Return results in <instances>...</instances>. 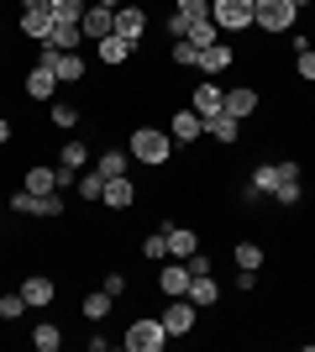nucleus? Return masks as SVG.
<instances>
[{
	"label": "nucleus",
	"mask_w": 315,
	"mask_h": 352,
	"mask_svg": "<svg viewBox=\"0 0 315 352\" xmlns=\"http://www.w3.org/2000/svg\"><path fill=\"white\" fill-rule=\"evenodd\" d=\"M126 153H132V163H142V168H168V158H174V137H168L163 126H132Z\"/></svg>",
	"instance_id": "f257e3e1"
},
{
	"label": "nucleus",
	"mask_w": 315,
	"mask_h": 352,
	"mask_svg": "<svg viewBox=\"0 0 315 352\" xmlns=\"http://www.w3.org/2000/svg\"><path fill=\"white\" fill-rule=\"evenodd\" d=\"M300 21V6L294 0H253V27L268 32V37H284Z\"/></svg>",
	"instance_id": "f03ea898"
},
{
	"label": "nucleus",
	"mask_w": 315,
	"mask_h": 352,
	"mask_svg": "<svg viewBox=\"0 0 315 352\" xmlns=\"http://www.w3.org/2000/svg\"><path fill=\"white\" fill-rule=\"evenodd\" d=\"M126 352H163L168 347V331H163V321L158 316H137L132 326H126Z\"/></svg>",
	"instance_id": "7ed1b4c3"
},
{
	"label": "nucleus",
	"mask_w": 315,
	"mask_h": 352,
	"mask_svg": "<svg viewBox=\"0 0 315 352\" xmlns=\"http://www.w3.org/2000/svg\"><path fill=\"white\" fill-rule=\"evenodd\" d=\"M210 21L221 32H247L253 27V0H210Z\"/></svg>",
	"instance_id": "20e7f679"
},
{
	"label": "nucleus",
	"mask_w": 315,
	"mask_h": 352,
	"mask_svg": "<svg viewBox=\"0 0 315 352\" xmlns=\"http://www.w3.org/2000/svg\"><path fill=\"white\" fill-rule=\"evenodd\" d=\"M158 321H163L168 337H189V331H195V300H189V294H174Z\"/></svg>",
	"instance_id": "39448f33"
},
{
	"label": "nucleus",
	"mask_w": 315,
	"mask_h": 352,
	"mask_svg": "<svg viewBox=\"0 0 315 352\" xmlns=\"http://www.w3.org/2000/svg\"><path fill=\"white\" fill-rule=\"evenodd\" d=\"M200 132H205V116H200L195 105H184V111H174V116H168V137H174L179 147L200 142Z\"/></svg>",
	"instance_id": "423d86ee"
},
{
	"label": "nucleus",
	"mask_w": 315,
	"mask_h": 352,
	"mask_svg": "<svg viewBox=\"0 0 315 352\" xmlns=\"http://www.w3.org/2000/svg\"><path fill=\"white\" fill-rule=\"evenodd\" d=\"M284 179H300V163H289V158H284V163H257V168H253V184H257L263 195H273Z\"/></svg>",
	"instance_id": "0eeeda50"
},
{
	"label": "nucleus",
	"mask_w": 315,
	"mask_h": 352,
	"mask_svg": "<svg viewBox=\"0 0 315 352\" xmlns=\"http://www.w3.org/2000/svg\"><path fill=\"white\" fill-rule=\"evenodd\" d=\"M100 206H105V210H132V206H137V184H132L126 174L105 179V190H100Z\"/></svg>",
	"instance_id": "6e6552de"
},
{
	"label": "nucleus",
	"mask_w": 315,
	"mask_h": 352,
	"mask_svg": "<svg viewBox=\"0 0 315 352\" xmlns=\"http://www.w3.org/2000/svg\"><path fill=\"white\" fill-rule=\"evenodd\" d=\"M257 105H263V95H257L253 85H231V89H226V105H221V111H226V116H237V121H247Z\"/></svg>",
	"instance_id": "1a4fd4ad"
},
{
	"label": "nucleus",
	"mask_w": 315,
	"mask_h": 352,
	"mask_svg": "<svg viewBox=\"0 0 315 352\" xmlns=\"http://www.w3.org/2000/svg\"><path fill=\"white\" fill-rule=\"evenodd\" d=\"M231 63H237V47H231V43H210V47H200V74H210V79H215V74H226Z\"/></svg>",
	"instance_id": "9d476101"
},
{
	"label": "nucleus",
	"mask_w": 315,
	"mask_h": 352,
	"mask_svg": "<svg viewBox=\"0 0 315 352\" xmlns=\"http://www.w3.org/2000/svg\"><path fill=\"white\" fill-rule=\"evenodd\" d=\"M21 300H27L32 310H47V305H53V300H58V284L47 279V274H32V279L21 284Z\"/></svg>",
	"instance_id": "9b49d317"
},
{
	"label": "nucleus",
	"mask_w": 315,
	"mask_h": 352,
	"mask_svg": "<svg viewBox=\"0 0 315 352\" xmlns=\"http://www.w3.org/2000/svg\"><path fill=\"white\" fill-rule=\"evenodd\" d=\"M189 279H195V274H189V263H184V258H174V263H163V274H158V289L174 300V294H189Z\"/></svg>",
	"instance_id": "f8f14e48"
},
{
	"label": "nucleus",
	"mask_w": 315,
	"mask_h": 352,
	"mask_svg": "<svg viewBox=\"0 0 315 352\" xmlns=\"http://www.w3.org/2000/svg\"><path fill=\"white\" fill-rule=\"evenodd\" d=\"M116 32H121V37H126V43H142V32H148V11L126 0V6H121V11H116Z\"/></svg>",
	"instance_id": "ddd939ff"
},
{
	"label": "nucleus",
	"mask_w": 315,
	"mask_h": 352,
	"mask_svg": "<svg viewBox=\"0 0 315 352\" xmlns=\"http://www.w3.org/2000/svg\"><path fill=\"white\" fill-rule=\"evenodd\" d=\"M79 27H84V37H110L116 32V11H105V6H84V16H79Z\"/></svg>",
	"instance_id": "4468645a"
},
{
	"label": "nucleus",
	"mask_w": 315,
	"mask_h": 352,
	"mask_svg": "<svg viewBox=\"0 0 315 352\" xmlns=\"http://www.w3.org/2000/svg\"><path fill=\"white\" fill-rule=\"evenodd\" d=\"M53 89H58V74L47 69V63H32V74H27V100H53Z\"/></svg>",
	"instance_id": "2eb2a0df"
},
{
	"label": "nucleus",
	"mask_w": 315,
	"mask_h": 352,
	"mask_svg": "<svg viewBox=\"0 0 315 352\" xmlns=\"http://www.w3.org/2000/svg\"><path fill=\"white\" fill-rule=\"evenodd\" d=\"M205 132L215 137V142L237 147V142H242V121H237V116H226V111H215V116H205Z\"/></svg>",
	"instance_id": "dca6fc26"
},
{
	"label": "nucleus",
	"mask_w": 315,
	"mask_h": 352,
	"mask_svg": "<svg viewBox=\"0 0 315 352\" xmlns=\"http://www.w3.org/2000/svg\"><path fill=\"white\" fill-rule=\"evenodd\" d=\"M21 190H32V195H58V168H37V163H27Z\"/></svg>",
	"instance_id": "f3484780"
},
{
	"label": "nucleus",
	"mask_w": 315,
	"mask_h": 352,
	"mask_svg": "<svg viewBox=\"0 0 315 352\" xmlns=\"http://www.w3.org/2000/svg\"><path fill=\"white\" fill-rule=\"evenodd\" d=\"M79 37H84V27H79V21H53L47 47H58V53H79Z\"/></svg>",
	"instance_id": "a211bd4d"
},
{
	"label": "nucleus",
	"mask_w": 315,
	"mask_h": 352,
	"mask_svg": "<svg viewBox=\"0 0 315 352\" xmlns=\"http://www.w3.org/2000/svg\"><path fill=\"white\" fill-rule=\"evenodd\" d=\"M189 300H195V310H210L221 300V284L210 279V274H195V279H189Z\"/></svg>",
	"instance_id": "6ab92c4d"
},
{
	"label": "nucleus",
	"mask_w": 315,
	"mask_h": 352,
	"mask_svg": "<svg viewBox=\"0 0 315 352\" xmlns=\"http://www.w3.org/2000/svg\"><path fill=\"white\" fill-rule=\"evenodd\" d=\"M163 232H168V258H189L200 248V232H189V226H163Z\"/></svg>",
	"instance_id": "aec40b11"
},
{
	"label": "nucleus",
	"mask_w": 315,
	"mask_h": 352,
	"mask_svg": "<svg viewBox=\"0 0 315 352\" xmlns=\"http://www.w3.org/2000/svg\"><path fill=\"white\" fill-rule=\"evenodd\" d=\"M132 47H137V43H126L121 32H110V37H100V63H110V69H116V63L132 58Z\"/></svg>",
	"instance_id": "412c9836"
},
{
	"label": "nucleus",
	"mask_w": 315,
	"mask_h": 352,
	"mask_svg": "<svg viewBox=\"0 0 315 352\" xmlns=\"http://www.w3.org/2000/svg\"><path fill=\"white\" fill-rule=\"evenodd\" d=\"M200 111V116H215V111H221L226 105V89L221 85H195V100H189Z\"/></svg>",
	"instance_id": "4be33fe9"
},
{
	"label": "nucleus",
	"mask_w": 315,
	"mask_h": 352,
	"mask_svg": "<svg viewBox=\"0 0 315 352\" xmlns=\"http://www.w3.org/2000/svg\"><path fill=\"white\" fill-rule=\"evenodd\" d=\"M95 168H100L105 179H116V174H126V168H132V153H126V147H105L100 158H95Z\"/></svg>",
	"instance_id": "5701e85b"
},
{
	"label": "nucleus",
	"mask_w": 315,
	"mask_h": 352,
	"mask_svg": "<svg viewBox=\"0 0 315 352\" xmlns=\"http://www.w3.org/2000/svg\"><path fill=\"white\" fill-rule=\"evenodd\" d=\"M84 163H90V147L79 142V137H69V142L58 147V168H74V174H84Z\"/></svg>",
	"instance_id": "b1692460"
},
{
	"label": "nucleus",
	"mask_w": 315,
	"mask_h": 352,
	"mask_svg": "<svg viewBox=\"0 0 315 352\" xmlns=\"http://www.w3.org/2000/svg\"><path fill=\"white\" fill-rule=\"evenodd\" d=\"M32 347H37V352H58V347H63V331H58L53 321L32 326Z\"/></svg>",
	"instance_id": "393cba45"
},
{
	"label": "nucleus",
	"mask_w": 315,
	"mask_h": 352,
	"mask_svg": "<svg viewBox=\"0 0 315 352\" xmlns=\"http://www.w3.org/2000/svg\"><path fill=\"white\" fill-rule=\"evenodd\" d=\"M110 305H116V294H105V289L84 294V321H105V316H110Z\"/></svg>",
	"instance_id": "a878e982"
},
{
	"label": "nucleus",
	"mask_w": 315,
	"mask_h": 352,
	"mask_svg": "<svg viewBox=\"0 0 315 352\" xmlns=\"http://www.w3.org/2000/svg\"><path fill=\"white\" fill-rule=\"evenodd\" d=\"M189 43H200V47H210V43H221V27L210 21V16H195L189 21Z\"/></svg>",
	"instance_id": "bb28decb"
},
{
	"label": "nucleus",
	"mask_w": 315,
	"mask_h": 352,
	"mask_svg": "<svg viewBox=\"0 0 315 352\" xmlns=\"http://www.w3.org/2000/svg\"><path fill=\"white\" fill-rule=\"evenodd\" d=\"M142 258H148V263H163V258H168V232H163V226L142 236Z\"/></svg>",
	"instance_id": "cd10ccee"
},
{
	"label": "nucleus",
	"mask_w": 315,
	"mask_h": 352,
	"mask_svg": "<svg viewBox=\"0 0 315 352\" xmlns=\"http://www.w3.org/2000/svg\"><path fill=\"white\" fill-rule=\"evenodd\" d=\"M74 190H79V200H90V206H95V200H100V190H105V174H100V168H84Z\"/></svg>",
	"instance_id": "c85d7f7f"
},
{
	"label": "nucleus",
	"mask_w": 315,
	"mask_h": 352,
	"mask_svg": "<svg viewBox=\"0 0 315 352\" xmlns=\"http://www.w3.org/2000/svg\"><path fill=\"white\" fill-rule=\"evenodd\" d=\"M168 58L179 63V69H200V43H189V37H179V43L168 47Z\"/></svg>",
	"instance_id": "c756f323"
},
{
	"label": "nucleus",
	"mask_w": 315,
	"mask_h": 352,
	"mask_svg": "<svg viewBox=\"0 0 315 352\" xmlns=\"http://www.w3.org/2000/svg\"><path fill=\"white\" fill-rule=\"evenodd\" d=\"M11 210H16V216H43V195L16 190V195H11Z\"/></svg>",
	"instance_id": "7c9ffc66"
},
{
	"label": "nucleus",
	"mask_w": 315,
	"mask_h": 352,
	"mask_svg": "<svg viewBox=\"0 0 315 352\" xmlns=\"http://www.w3.org/2000/svg\"><path fill=\"white\" fill-rule=\"evenodd\" d=\"M231 258H237V268H263V248H257V242H237Z\"/></svg>",
	"instance_id": "2f4dec72"
},
{
	"label": "nucleus",
	"mask_w": 315,
	"mask_h": 352,
	"mask_svg": "<svg viewBox=\"0 0 315 352\" xmlns=\"http://www.w3.org/2000/svg\"><path fill=\"white\" fill-rule=\"evenodd\" d=\"M53 126H63V132H74V126H79V105L58 100V105H53Z\"/></svg>",
	"instance_id": "473e14b6"
},
{
	"label": "nucleus",
	"mask_w": 315,
	"mask_h": 352,
	"mask_svg": "<svg viewBox=\"0 0 315 352\" xmlns=\"http://www.w3.org/2000/svg\"><path fill=\"white\" fill-rule=\"evenodd\" d=\"M84 16V0H53V21H79Z\"/></svg>",
	"instance_id": "72a5a7b5"
},
{
	"label": "nucleus",
	"mask_w": 315,
	"mask_h": 352,
	"mask_svg": "<svg viewBox=\"0 0 315 352\" xmlns=\"http://www.w3.org/2000/svg\"><path fill=\"white\" fill-rule=\"evenodd\" d=\"M21 310H27V300H21V289H16V294H0V321H16Z\"/></svg>",
	"instance_id": "f704fd0d"
},
{
	"label": "nucleus",
	"mask_w": 315,
	"mask_h": 352,
	"mask_svg": "<svg viewBox=\"0 0 315 352\" xmlns=\"http://www.w3.org/2000/svg\"><path fill=\"white\" fill-rule=\"evenodd\" d=\"M294 74H300L305 85H315V47H305V53H294Z\"/></svg>",
	"instance_id": "c9c22d12"
},
{
	"label": "nucleus",
	"mask_w": 315,
	"mask_h": 352,
	"mask_svg": "<svg viewBox=\"0 0 315 352\" xmlns=\"http://www.w3.org/2000/svg\"><path fill=\"white\" fill-rule=\"evenodd\" d=\"M163 32L179 43V37H189V16H179V11H168V21H163Z\"/></svg>",
	"instance_id": "e433bc0d"
},
{
	"label": "nucleus",
	"mask_w": 315,
	"mask_h": 352,
	"mask_svg": "<svg viewBox=\"0 0 315 352\" xmlns=\"http://www.w3.org/2000/svg\"><path fill=\"white\" fill-rule=\"evenodd\" d=\"M174 11H179V16H189V21H195V16H210V0H179Z\"/></svg>",
	"instance_id": "4c0bfd02"
},
{
	"label": "nucleus",
	"mask_w": 315,
	"mask_h": 352,
	"mask_svg": "<svg viewBox=\"0 0 315 352\" xmlns=\"http://www.w3.org/2000/svg\"><path fill=\"white\" fill-rule=\"evenodd\" d=\"M100 289H105V294H116V300H121V294H126V274H116V268H110V274H105V284H100Z\"/></svg>",
	"instance_id": "58836bf2"
},
{
	"label": "nucleus",
	"mask_w": 315,
	"mask_h": 352,
	"mask_svg": "<svg viewBox=\"0 0 315 352\" xmlns=\"http://www.w3.org/2000/svg\"><path fill=\"white\" fill-rule=\"evenodd\" d=\"M237 289H242V294L257 289V268H237Z\"/></svg>",
	"instance_id": "ea45409f"
},
{
	"label": "nucleus",
	"mask_w": 315,
	"mask_h": 352,
	"mask_svg": "<svg viewBox=\"0 0 315 352\" xmlns=\"http://www.w3.org/2000/svg\"><path fill=\"white\" fill-rule=\"evenodd\" d=\"M63 216V195H43V221Z\"/></svg>",
	"instance_id": "a19ab883"
},
{
	"label": "nucleus",
	"mask_w": 315,
	"mask_h": 352,
	"mask_svg": "<svg viewBox=\"0 0 315 352\" xmlns=\"http://www.w3.org/2000/svg\"><path fill=\"white\" fill-rule=\"evenodd\" d=\"M5 142H11V121L0 116V147H5Z\"/></svg>",
	"instance_id": "79ce46f5"
},
{
	"label": "nucleus",
	"mask_w": 315,
	"mask_h": 352,
	"mask_svg": "<svg viewBox=\"0 0 315 352\" xmlns=\"http://www.w3.org/2000/svg\"><path fill=\"white\" fill-rule=\"evenodd\" d=\"M95 6H105V11H121V6H126V0H95Z\"/></svg>",
	"instance_id": "37998d69"
}]
</instances>
